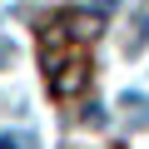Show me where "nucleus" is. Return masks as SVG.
I'll return each mask as SVG.
<instances>
[{
    "label": "nucleus",
    "instance_id": "obj_1",
    "mask_svg": "<svg viewBox=\"0 0 149 149\" xmlns=\"http://www.w3.org/2000/svg\"><path fill=\"white\" fill-rule=\"evenodd\" d=\"M90 85V65L85 60H60V65H50V95L55 100H74Z\"/></svg>",
    "mask_w": 149,
    "mask_h": 149
},
{
    "label": "nucleus",
    "instance_id": "obj_2",
    "mask_svg": "<svg viewBox=\"0 0 149 149\" xmlns=\"http://www.w3.org/2000/svg\"><path fill=\"white\" fill-rule=\"evenodd\" d=\"M55 25H65L74 40H95V35H100V20H95V15H85V10H60V15H55Z\"/></svg>",
    "mask_w": 149,
    "mask_h": 149
},
{
    "label": "nucleus",
    "instance_id": "obj_4",
    "mask_svg": "<svg viewBox=\"0 0 149 149\" xmlns=\"http://www.w3.org/2000/svg\"><path fill=\"white\" fill-rule=\"evenodd\" d=\"M5 55H10V50H5V45H0V65H5Z\"/></svg>",
    "mask_w": 149,
    "mask_h": 149
},
{
    "label": "nucleus",
    "instance_id": "obj_3",
    "mask_svg": "<svg viewBox=\"0 0 149 149\" xmlns=\"http://www.w3.org/2000/svg\"><path fill=\"white\" fill-rule=\"evenodd\" d=\"M0 149H30V134H10L5 129V134H0Z\"/></svg>",
    "mask_w": 149,
    "mask_h": 149
}]
</instances>
